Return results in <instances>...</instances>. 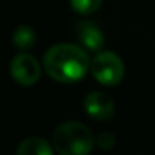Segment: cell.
Returning a JSON list of instances; mask_svg holds the SVG:
<instances>
[{
	"label": "cell",
	"mask_w": 155,
	"mask_h": 155,
	"mask_svg": "<svg viewBox=\"0 0 155 155\" xmlns=\"http://www.w3.org/2000/svg\"><path fill=\"white\" fill-rule=\"evenodd\" d=\"M46 73L62 84H74L81 81L91 67L85 49L70 43L52 46L43 58Z\"/></svg>",
	"instance_id": "6da1fadb"
},
{
	"label": "cell",
	"mask_w": 155,
	"mask_h": 155,
	"mask_svg": "<svg viewBox=\"0 0 155 155\" xmlns=\"http://www.w3.org/2000/svg\"><path fill=\"white\" fill-rule=\"evenodd\" d=\"M53 147L62 155H82L93 150L96 138L90 128L79 122L61 123L52 137Z\"/></svg>",
	"instance_id": "7a4b0ae2"
},
{
	"label": "cell",
	"mask_w": 155,
	"mask_h": 155,
	"mask_svg": "<svg viewBox=\"0 0 155 155\" xmlns=\"http://www.w3.org/2000/svg\"><path fill=\"white\" fill-rule=\"evenodd\" d=\"M90 70L97 79V82L107 87H114L120 84L125 76V64L122 58L117 53L108 50L99 52L93 58Z\"/></svg>",
	"instance_id": "3957f363"
},
{
	"label": "cell",
	"mask_w": 155,
	"mask_h": 155,
	"mask_svg": "<svg viewBox=\"0 0 155 155\" xmlns=\"http://www.w3.org/2000/svg\"><path fill=\"white\" fill-rule=\"evenodd\" d=\"M9 70H11L12 79L18 85H23V87L35 85L41 76V68H40L37 58L25 52L12 58Z\"/></svg>",
	"instance_id": "277c9868"
},
{
	"label": "cell",
	"mask_w": 155,
	"mask_h": 155,
	"mask_svg": "<svg viewBox=\"0 0 155 155\" xmlns=\"http://www.w3.org/2000/svg\"><path fill=\"white\" fill-rule=\"evenodd\" d=\"M84 110L94 120H110L116 111L113 99L102 91L90 93L84 99Z\"/></svg>",
	"instance_id": "5b68a950"
},
{
	"label": "cell",
	"mask_w": 155,
	"mask_h": 155,
	"mask_svg": "<svg viewBox=\"0 0 155 155\" xmlns=\"http://www.w3.org/2000/svg\"><path fill=\"white\" fill-rule=\"evenodd\" d=\"M76 35L81 46L90 52H99L105 46L104 32L93 21H79L76 25Z\"/></svg>",
	"instance_id": "8992f818"
},
{
	"label": "cell",
	"mask_w": 155,
	"mask_h": 155,
	"mask_svg": "<svg viewBox=\"0 0 155 155\" xmlns=\"http://www.w3.org/2000/svg\"><path fill=\"white\" fill-rule=\"evenodd\" d=\"M17 153L18 155H50L52 147L44 138L29 137L18 144Z\"/></svg>",
	"instance_id": "52a82bcc"
},
{
	"label": "cell",
	"mask_w": 155,
	"mask_h": 155,
	"mask_svg": "<svg viewBox=\"0 0 155 155\" xmlns=\"http://www.w3.org/2000/svg\"><path fill=\"white\" fill-rule=\"evenodd\" d=\"M35 41H37L35 31L31 26H26V25L17 28L15 32H14V35H12V43L20 50H29V49H32L34 44H35Z\"/></svg>",
	"instance_id": "ba28073f"
},
{
	"label": "cell",
	"mask_w": 155,
	"mask_h": 155,
	"mask_svg": "<svg viewBox=\"0 0 155 155\" xmlns=\"http://www.w3.org/2000/svg\"><path fill=\"white\" fill-rule=\"evenodd\" d=\"M70 6L78 14L88 15L102 6V0H70Z\"/></svg>",
	"instance_id": "9c48e42d"
},
{
	"label": "cell",
	"mask_w": 155,
	"mask_h": 155,
	"mask_svg": "<svg viewBox=\"0 0 155 155\" xmlns=\"http://www.w3.org/2000/svg\"><path fill=\"white\" fill-rule=\"evenodd\" d=\"M96 144L101 149H111L116 144V137L111 132H101L96 137Z\"/></svg>",
	"instance_id": "30bf717a"
}]
</instances>
